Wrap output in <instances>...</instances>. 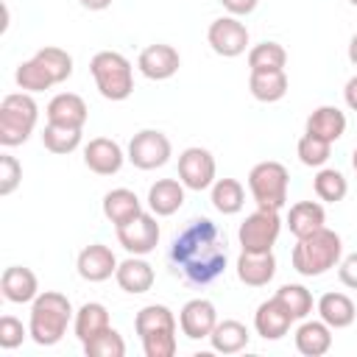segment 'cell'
<instances>
[{"label": "cell", "instance_id": "18", "mask_svg": "<svg viewBox=\"0 0 357 357\" xmlns=\"http://www.w3.org/2000/svg\"><path fill=\"white\" fill-rule=\"evenodd\" d=\"M0 290H3V298L11 301V304H28L39 296V279L31 268H22V265H11L3 271L0 276Z\"/></svg>", "mask_w": 357, "mask_h": 357}, {"label": "cell", "instance_id": "13", "mask_svg": "<svg viewBox=\"0 0 357 357\" xmlns=\"http://www.w3.org/2000/svg\"><path fill=\"white\" fill-rule=\"evenodd\" d=\"M117 265L120 262H117L114 251L109 245H103V243H92V245L81 248L78 262H75L78 276L84 282H106V279H112L117 273Z\"/></svg>", "mask_w": 357, "mask_h": 357}, {"label": "cell", "instance_id": "38", "mask_svg": "<svg viewBox=\"0 0 357 357\" xmlns=\"http://www.w3.org/2000/svg\"><path fill=\"white\" fill-rule=\"evenodd\" d=\"M33 56L47 67V73L53 75L56 84H61V81H67V78L73 75V56H70L67 50H61V47H56V45H47V47H42V50H36Z\"/></svg>", "mask_w": 357, "mask_h": 357}, {"label": "cell", "instance_id": "10", "mask_svg": "<svg viewBox=\"0 0 357 357\" xmlns=\"http://www.w3.org/2000/svg\"><path fill=\"white\" fill-rule=\"evenodd\" d=\"M206 42L218 56L234 59V56L245 53V47H248V28L240 22V17L226 14V17H218L209 22Z\"/></svg>", "mask_w": 357, "mask_h": 357}, {"label": "cell", "instance_id": "42", "mask_svg": "<svg viewBox=\"0 0 357 357\" xmlns=\"http://www.w3.org/2000/svg\"><path fill=\"white\" fill-rule=\"evenodd\" d=\"M28 335L31 332L22 326L20 318H14V315H3L0 318V349H17V346H22V340Z\"/></svg>", "mask_w": 357, "mask_h": 357}, {"label": "cell", "instance_id": "29", "mask_svg": "<svg viewBox=\"0 0 357 357\" xmlns=\"http://www.w3.org/2000/svg\"><path fill=\"white\" fill-rule=\"evenodd\" d=\"M109 324V310L100 304V301H86L78 307L75 312V321H73V329H75V337L81 343H86L89 337H95L98 332H103Z\"/></svg>", "mask_w": 357, "mask_h": 357}, {"label": "cell", "instance_id": "31", "mask_svg": "<svg viewBox=\"0 0 357 357\" xmlns=\"http://www.w3.org/2000/svg\"><path fill=\"white\" fill-rule=\"evenodd\" d=\"M245 204V190L237 178H215L212 184V206L220 215H237Z\"/></svg>", "mask_w": 357, "mask_h": 357}, {"label": "cell", "instance_id": "32", "mask_svg": "<svg viewBox=\"0 0 357 357\" xmlns=\"http://www.w3.org/2000/svg\"><path fill=\"white\" fill-rule=\"evenodd\" d=\"M287 50L279 42H259L248 50V70L251 73H268V70H284Z\"/></svg>", "mask_w": 357, "mask_h": 357}, {"label": "cell", "instance_id": "44", "mask_svg": "<svg viewBox=\"0 0 357 357\" xmlns=\"http://www.w3.org/2000/svg\"><path fill=\"white\" fill-rule=\"evenodd\" d=\"M257 3H259V0H220V6H223L231 17H245V14H251V11L257 8Z\"/></svg>", "mask_w": 357, "mask_h": 357}, {"label": "cell", "instance_id": "4", "mask_svg": "<svg viewBox=\"0 0 357 357\" xmlns=\"http://www.w3.org/2000/svg\"><path fill=\"white\" fill-rule=\"evenodd\" d=\"M89 73L95 78L98 92L106 100H126L134 92V67L117 50H100L89 61Z\"/></svg>", "mask_w": 357, "mask_h": 357}, {"label": "cell", "instance_id": "11", "mask_svg": "<svg viewBox=\"0 0 357 357\" xmlns=\"http://www.w3.org/2000/svg\"><path fill=\"white\" fill-rule=\"evenodd\" d=\"M159 223L153 212H139L137 218H131L128 223L117 226V240L120 245L134 254V257H145L159 245Z\"/></svg>", "mask_w": 357, "mask_h": 357}, {"label": "cell", "instance_id": "30", "mask_svg": "<svg viewBox=\"0 0 357 357\" xmlns=\"http://www.w3.org/2000/svg\"><path fill=\"white\" fill-rule=\"evenodd\" d=\"M134 329H137L139 337H145V335H156V332H176L178 324H176V315H173L170 307H165V304H148V307H142L137 312Z\"/></svg>", "mask_w": 357, "mask_h": 357}, {"label": "cell", "instance_id": "40", "mask_svg": "<svg viewBox=\"0 0 357 357\" xmlns=\"http://www.w3.org/2000/svg\"><path fill=\"white\" fill-rule=\"evenodd\" d=\"M142 340V351L145 357H173L176 354V332H156V335H145Z\"/></svg>", "mask_w": 357, "mask_h": 357}, {"label": "cell", "instance_id": "7", "mask_svg": "<svg viewBox=\"0 0 357 357\" xmlns=\"http://www.w3.org/2000/svg\"><path fill=\"white\" fill-rule=\"evenodd\" d=\"M282 231V218L276 209H254L243 223H240V245L243 251H273L276 240Z\"/></svg>", "mask_w": 357, "mask_h": 357}, {"label": "cell", "instance_id": "43", "mask_svg": "<svg viewBox=\"0 0 357 357\" xmlns=\"http://www.w3.org/2000/svg\"><path fill=\"white\" fill-rule=\"evenodd\" d=\"M337 276H340V282H343L346 287L357 290V251L349 254L346 259H340V265H337Z\"/></svg>", "mask_w": 357, "mask_h": 357}, {"label": "cell", "instance_id": "8", "mask_svg": "<svg viewBox=\"0 0 357 357\" xmlns=\"http://www.w3.org/2000/svg\"><path fill=\"white\" fill-rule=\"evenodd\" d=\"M170 153H173V145H170L167 134H162L156 128H142L128 142V162L139 170H156V167L167 165Z\"/></svg>", "mask_w": 357, "mask_h": 357}, {"label": "cell", "instance_id": "6", "mask_svg": "<svg viewBox=\"0 0 357 357\" xmlns=\"http://www.w3.org/2000/svg\"><path fill=\"white\" fill-rule=\"evenodd\" d=\"M287 187H290V173L282 162H259L248 173V190L251 198L257 201L259 209H282L287 204Z\"/></svg>", "mask_w": 357, "mask_h": 357}, {"label": "cell", "instance_id": "5", "mask_svg": "<svg viewBox=\"0 0 357 357\" xmlns=\"http://www.w3.org/2000/svg\"><path fill=\"white\" fill-rule=\"evenodd\" d=\"M39 120V106L31 98V92H11L0 103V145L14 148L22 145Z\"/></svg>", "mask_w": 357, "mask_h": 357}, {"label": "cell", "instance_id": "34", "mask_svg": "<svg viewBox=\"0 0 357 357\" xmlns=\"http://www.w3.org/2000/svg\"><path fill=\"white\" fill-rule=\"evenodd\" d=\"M312 190H315V195H318L321 201L337 204V201L346 198L349 181H346V176H343L340 170H335V167H321V170L315 173V178H312Z\"/></svg>", "mask_w": 357, "mask_h": 357}, {"label": "cell", "instance_id": "16", "mask_svg": "<svg viewBox=\"0 0 357 357\" xmlns=\"http://www.w3.org/2000/svg\"><path fill=\"white\" fill-rule=\"evenodd\" d=\"M296 318L290 315V310L273 296V298H268V301H262L259 307H257V312H254V329H257V335L259 337H265V340H282L287 332H290V324H293Z\"/></svg>", "mask_w": 357, "mask_h": 357}, {"label": "cell", "instance_id": "24", "mask_svg": "<svg viewBox=\"0 0 357 357\" xmlns=\"http://www.w3.org/2000/svg\"><path fill=\"white\" fill-rule=\"evenodd\" d=\"M284 223H287L290 234L298 240V237H307V234L324 229V223H326V212H324V206H321L318 201H298V204L290 206Z\"/></svg>", "mask_w": 357, "mask_h": 357}, {"label": "cell", "instance_id": "21", "mask_svg": "<svg viewBox=\"0 0 357 357\" xmlns=\"http://www.w3.org/2000/svg\"><path fill=\"white\" fill-rule=\"evenodd\" d=\"M184 184L176 181V178H159L156 184H151L148 190V209L156 215V218H170L181 209L184 204Z\"/></svg>", "mask_w": 357, "mask_h": 357}, {"label": "cell", "instance_id": "17", "mask_svg": "<svg viewBox=\"0 0 357 357\" xmlns=\"http://www.w3.org/2000/svg\"><path fill=\"white\" fill-rule=\"evenodd\" d=\"M276 276L273 251H240L237 257V279L248 287H262Z\"/></svg>", "mask_w": 357, "mask_h": 357}, {"label": "cell", "instance_id": "39", "mask_svg": "<svg viewBox=\"0 0 357 357\" xmlns=\"http://www.w3.org/2000/svg\"><path fill=\"white\" fill-rule=\"evenodd\" d=\"M296 153H298L301 165H307V167H324V165L329 162L332 142H326V139L312 137V134L304 131V137H301L298 145H296Z\"/></svg>", "mask_w": 357, "mask_h": 357}, {"label": "cell", "instance_id": "37", "mask_svg": "<svg viewBox=\"0 0 357 357\" xmlns=\"http://www.w3.org/2000/svg\"><path fill=\"white\" fill-rule=\"evenodd\" d=\"M276 298L290 310L296 321H304L312 312V293L304 284H282L276 290Z\"/></svg>", "mask_w": 357, "mask_h": 357}, {"label": "cell", "instance_id": "12", "mask_svg": "<svg viewBox=\"0 0 357 357\" xmlns=\"http://www.w3.org/2000/svg\"><path fill=\"white\" fill-rule=\"evenodd\" d=\"M137 67L145 78L151 81H167L178 73L181 67V56L173 45H165V42H156V45H148L139 59H137Z\"/></svg>", "mask_w": 357, "mask_h": 357}, {"label": "cell", "instance_id": "26", "mask_svg": "<svg viewBox=\"0 0 357 357\" xmlns=\"http://www.w3.org/2000/svg\"><path fill=\"white\" fill-rule=\"evenodd\" d=\"M296 349L304 357H321L332 349V326L324 321H304L296 329Z\"/></svg>", "mask_w": 357, "mask_h": 357}, {"label": "cell", "instance_id": "47", "mask_svg": "<svg viewBox=\"0 0 357 357\" xmlns=\"http://www.w3.org/2000/svg\"><path fill=\"white\" fill-rule=\"evenodd\" d=\"M349 61L357 67V33L349 39Z\"/></svg>", "mask_w": 357, "mask_h": 357}, {"label": "cell", "instance_id": "49", "mask_svg": "<svg viewBox=\"0 0 357 357\" xmlns=\"http://www.w3.org/2000/svg\"><path fill=\"white\" fill-rule=\"evenodd\" d=\"M349 3H351V6H357V0H349Z\"/></svg>", "mask_w": 357, "mask_h": 357}, {"label": "cell", "instance_id": "22", "mask_svg": "<svg viewBox=\"0 0 357 357\" xmlns=\"http://www.w3.org/2000/svg\"><path fill=\"white\" fill-rule=\"evenodd\" d=\"M139 212H142V204H139L137 192L128 190V187H117V190H109V192L103 195V215H106V220H109L114 229L123 226V223H128V220L137 218Z\"/></svg>", "mask_w": 357, "mask_h": 357}, {"label": "cell", "instance_id": "36", "mask_svg": "<svg viewBox=\"0 0 357 357\" xmlns=\"http://www.w3.org/2000/svg\"><path fill=\"white\" fill-rule=\"evenodd\" d=\"M81 346H84V354L86 357H123L126 354V340L112 326H106L103 332H98L95 337H89Z\"/></svg>", "mask_w": 357, "mask_h": 357}, {"label": "cell", "instance_id": "45", "mask_svg": "<svg viewBox=\"0 0 357 357\" xmlns=\"http://www.w3.org/2000/svg\"><path fill=\"white\" fill-rule=\"evenodd\" d=\"M343 98H346V106H349L351 112H357V75H351V78L346 81V86H343Z\"/></svg>", "mask_w": 357, "mask_h": 357}, {"label": "cell", "instance_id": "14", "mask_svg": "<svg viewBox=\"0 0 357 357\" xmlns=\"http://www.w3.org/2000/svg\"><path fill=\"white\" fill-rule=\"evenodd\" d=\"M218 324V310L209 298H190L178 312V326L190 340L209 337Z\"/></svg>", "mask_w": 357, "mask_h": 357}, {"label": "cell", "instance_id": "41", "mask_svg": "<svg viewBox=\"0 0 357 357\" xmlns=\"http://www.w3.org/2000/svg\"><path fill=\"white\" fill-rule=\"evenodd\" d=\"M22 181V165L11 153H0V195H11Z\"/></svg>", "mask_w": 357, "mask_h": 357}, {"label": "cell", "instance_id": "46", "mask_svg": "<svg viewBox=\"0 0 357 357\" xmlns=\"http://www.w3.org/2000/svg\"><path fill=\"white\" fill-rule=\"evenodd\" d=\"M84 8H89V11H103V8H109L114 0H78Z\"/></svg>", "mask_w": 357, "mask_h": 357}, {"label": "cell", "instance_id": "28", "mask_svg": "<svg viewBox=\"0 0 357 357\" xmlns=\"http://www.w3.org/2000/svg\"><path fill=\"white\" fill-rule=\"evenodd\" d=\"M287 73L284 70H268V73H251L248 75V89L257 100L262 103H276L287 95Z\"/></svg>", "mask_w": 357, "mask_h": 357}, {"label": "cell", "instance_id": "2", "mask_svg": "<svg viewBox=\"0 0 357 357\" xmlns=\"http://www.w3.org/2000/svg\"><path fill=\"white\" fill-rule=\"evenodd\" d=\"M340 257H343V240H340V234L324 226V229H318V231L296 240L293 254H290V262H293V268L301 276H324L326 271H332V268L340 265Z\"/></svg>", "mask_w": 357, "mask_h": 357}, {"label": "cell", "instance_id": "3", "mask_svg": "<svg viewBox=\"0 0 357 357\" xmlns=\"http://www.w3.org/2000/svg\"><path fill=\"white\" fill-rule=\"evenodd\" d=\"M73 318V304L59 290H45L31 301L28 332L39 346H56L67 335V324Z\"/></svg>", "mask_w": 357, "mask_h": 357}, {"label": "cell", "instance_id": "48", "mask_svg": "<svg viewBox=\"0 0 357 357\" xmlns=\"http://www.w3.org/2000/svg\"><path fill=\"white\" fill-rule=\"evenodd\" d=\"M351 167H354V173H357V148L351 151Z\"/></svg>", "mask_w": 357, "mask_h": 357}, {"label": "cell", "instance_id": "1", "mask_svg": "<svg viewBox=\"0 0 357 357\" xmlns=\"http://www.w3.org/2000/svg\"><path fill=\"white\" fill-rule=\"evenodd\" d=\"M170 262L190 284H209L226 271V234L209 220H190L170 245Z\"/></svg>", "mask_w": 357, "mask_h": 357}, {"label": "cell", "instance_id": "20", "mask_svg": "<svg viewBox=\"0 0 357 357\" xmlns=\"http://www.w3.org/2000/svg\"><path fill=\"white\" fill-rule=\"evenodd\" d=\"M114 279H117L120 290H126V293H131V296H139V293H148V290L153 287L156 273H153L151 262H145L142 257H134V254H131L128 259H123V262L117 265Z\"/></svg>", "mask_w": 357, "mask_h": 357}, {"label": "cell", "instance_id": "15", "mask_svg": "<svg viewBox=\"0 0 357 357\" xmlns=\"http://www.w3.org/2000/svg\"><path fill=\"white\" fill-rule=\"evenodd\" d=\"M123 162H126L123 148L114 139H109V137H95L84 148V165L92 173H98V176H114V173H120Z\"/></svg>", "mask_w": 357, "mask_h": 357}, {"label": "cell", "instance_id": "27", "mask_svg": "<svg viewBox=\"0 0 357 357\" xmlns=\"http://www.w3.org/2000/svg\"><path fill=\"white\" fill-rule=\"evenodd\" d=\"M307 134L321 137L326 142H335L346 134V114L337 106H318L307 117Z\"/></svg>", "mask_w": 357, "mask_h": 357}, {"label": "cell", "instance_id": "9", "mask_svg": "<svg viewBox=\"0 0 357 357\" xmlns=\"http://www.w3.org/2000/svg\"><path fill=\"white\" fill-rule=\"evenodd\" d=\"M215 156L201 148V145H192V148H184L178 153V181L187 187V190H209L215 184Z\"/></svg>", "mask_w": 357, "mask_h": 357}, {"label": "cell", "instance_id": "19", "mask_svg": "<svg viewBox=\"0 0 357 357\" xmlns=\"http://www.w3.org/2000/svg\"><path fill=\"white\" fill-rule=\"evenodd\" d=\"M45 114H47V123L84 128V123L89 117V109H86V103H84L81 95H75V92H59V95L50 98Z\"/></svg>", "mask_w": 357, "mask_h": 357}, {"label": "cell", "instance_id": "33", "mask_svg": "<svg viewBox=\"0 0 357 357\" xmlns=\"http://www.w3.org/2000/svg\"><path fill=\"white\" fill-rule=\"evenodd\" d=\"M14 81H17V86L22 89V92H45V89H50L56 81H53V75L47 73V67L33 56V59H28V61H22L20 67H17V73H14Z\"/></svg>", "mask_w": 357, "mask_h": 357}, {"label": "cell", "instance_id": "25", "mask_svg": "<svg viewBox=\"0 0 357 357\" xmlns=\"http://www.w3.org/2000/svg\"><path fill=\"white\" fill-rule=\"evenodd\" d=\"M251 340V332L243 321H234V318H226V321H218L212 335H209V343L215 351L220 354H237L248 346Z\"/></svg>", "mask_w": 357, "mask_h": 357}, {"label": "cell", "instance_id": "23", "mask_svg": "<svg viewBox=\"0 0 357 357\" xmlns=\"http://www.w3.org/2000/svg\"><path fill=\"white\" fill-rule=\"evenodd\" d=\"M315 310H318L321 321L329 324L332 329H346L357 318V307H354V301L346 293H324L318 298Z\"/></svg>", "mask_w": 357, "mask_h": 357}, {"label": "cell", "instance_id": "35", "mask_svg": "<svg viewBox=\"0 0 357 357\" xmlns=\"http://www.w3.org/2000/svg\"><path fill=\"white\" fill-rule=\"evenodd\" d=\"M42 145H45L50 153H73V151L81 145V128L47 123L45 131H42Z\"/></svg>", "mask_w": 357, "mask_h": 357}]
</instances>
